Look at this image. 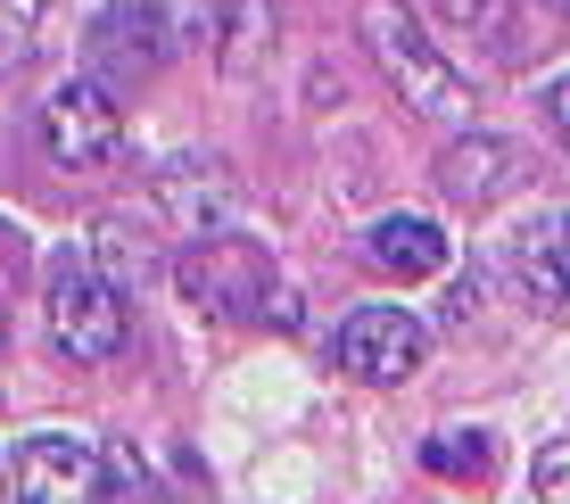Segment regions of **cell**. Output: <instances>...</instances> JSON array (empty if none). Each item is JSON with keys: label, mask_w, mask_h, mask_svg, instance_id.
<instances>
[{"label": "cell", "mask_w": 570, "mask_h": 504, "mask_svg": "<svg viewBox=\"0 0 570 504\" xmlns=\"http://www.w3.org/2000/svg\"><path fill=\"white\" fill-rule=\"evenodd\" d=\"M356 33H364V50L381 58V75L405 91L414 116H430V125H471V83L455 75V58H439L422 42V26H414L405 0H364Z\"/></svg>", "instance_id": "obj_1"}, {"label": "cell", "mask_w": 570, "mask_h": 504, "mask_svg": "<svg viewBox=\"0 0 570 504\" xmlns=\"http://www.w3.org/2000/svg\"><path fill=\"white\" fill-rule=\"evenodd\" d=\"M183 298L215 323H240V315H265L273 298V257L265 240H240V231H199L183 257Z\"/></svg>", "instance_id": "obj_2"}, {"label": "cell", "mask_w": 570, "mask_h": 504, "mask_svg": "<svg viewBox=\"0 0 570 504\" xmlns=\"http://www.w3.org/2000/svg\"><path fill=\"white\" fill-rule=\"evenodd\" d=\"M125 332H132L125 289L100 281L83 257H58V274H50V339L67 347L75 364H108L116 347H125Z\"/></svg>", "instance_id": "obj_3"}, {"label": "cell", "mask_w": 570, "mask_h": 504, "mask_svg": "<svg viewBox=\"0 0 570 504\" xmlns=\"http://www.w3.org/2000/svg\"><path fill=\"white\" fill-rule=\"evenodd\" d=\"M17 504H116V455L75 431H33L17 447Z\"/></svg>", "instance_id": "obj_4"}, {"label": "cell", "mask_w": 570, "mask_h": 504, "mask_svg": "<svg viewBox=\"0 0 570 504\" xmlns=\"http://www.w3.org/2000/svg\"><path fill=\"white\" fill-rule=\"evenodd\" d=\"M42 149H50V166H67V174L108 166L116 149H125V108H116V91L100 75H75V83H58L42 100Z\"/></svg>", "instance_id": "obj_5"}, {"label": "cell", "mask_w": 570, "mask_h": 504, "mask_svg": "<svg viewBox=\"0 0 570 504\" xmlns=\"http://www.w3.org/2000/svg\"><path fill=\"white\" fill-rule=\"evenodd\" d=\"M331 356H340V373L372 381V389H397V381L422 373L430 332L405 315V306H356V315L340 323V339H331Z\"/></svg>", "instance_id": "obj_6"}, {"label": "cell", "mask_w": 570, "mask_h": 504, "mask_svg": "<svg viewBox=\"0 0 570 504\" xmlns=\"http://www.w3.org/2000/svg\"><path fill=\"white\" fill-rule=\"evenodd\" d=\"M157 58H166V17H157V0H108V9L91 17V67H100L108 91L157 75Z\"/></svg>", "instance_id": "obj_7"}, {"label": "cell", "mask_w": 570, "mask_h": 504, "mask_svg": "<svg viewBox=\"0 0 570 504\" xmlns=\"http://www.w3.org/2000/svg\"><path fill=\"white\" fill-rule=\"evenodd\" d=\"M521 182H529L521 141H497V132H463V141L439 158V190L455 207H497V199H513Z\"/></svg>", "instance_id": "obj_8"}, {"label": "cell", "mask_w": 570, "mask_h": 504, "mask_svg": "<svg viewBox=\"0 0 570 504\" xmlns=\"http://www.w3.org/2000/svg\"><path fill=\"white\" fill-rule=\"evenodd\" d=\"M364 265L389 281H430V274H446V231L430 216H381L364 231Z\"/></svg>", "instance_id": "obj_9"}, {"label": "cell", "mask_w": 570, "mask_h": 504, "mask_svg": "<svg viewBox=\"0 0 570 504\" xmlns=\"http://www.w3.org/2000/svg\"><path fill=\"white\" fill-rule=\"evenodd\" d=\"M157 199L174 207V224H183V231H224L240 190H232V174L215 158H174L166 174H157Z\"/></svg>", "instance_id": "obj_10"}, {"label": "cell", "mask_w": 570, "mask_h": 504, "mask_svg": "<svg viewBox=\"0 0 570 504\" xmlns=\"http://www.w3.org/2000/svg\"><path fill=\"white\" fill-rule=\"evenodd\" d=\"M521 289L538 306H554V315H570V216H554L521 248Z\"/></svg>", "instance_id": "obj_11"}, {"label": "cell", "mask_w": 570, "mask_h": 504, "mask_svg": "<svg viewBox=\"0 0 570 504\" xmlns=\"http://www.w3.org/2000/svg\"><path fill=\"white\" fill-rule=\"evenodd\" d=\"M91 274H100V281H116V289H132V281H141L149 274V240H141V231H132L125 216H100V224H91Z\"/></svg>", "instance_id": "obj_12"}, {"label": "cell", "mask_w": 570, "mask_h": 504, "mask_svg": "<svg viewBox=\"0 0 570 504\" xmlns=\"http://www.w3.org/2000/svg\"><path fill=\"white\" fill-rule=\"evenodd\" d=\"M422 463L439 480H488V463H497V455H488V431H439L422 447Z\"/></svg>", "instance_id": "obj_13"}, {"label": "cell", "mask_w": 570, "mask_h": 504, "mask_svg": "<svg viewBox=\"0 0 570 504\" xmlns=\"http://www.w3.org/2000/svg\"><path fill=\"white\" fill-rule=\"evenodd\" d=\"M42 17H50V0H0V83L26 67V50H33V33H42Z\"/></svg>", "instance_id": "obj_14"}, {"label": "cell", "mask_w": 570, "mask_h": 504, "mask_svg": "<svg viewBox=\"0 0 570 504\" xmlns=\"http://www.w3.org/2000/svg\"><path fill=\"white\" fill-rule=\"evenodd\" d=\"M529 480H538V504H570V438H554V447L529 463Z\"/></svg>", "instance_id": "obj_15"}, {"label": "cell", "mask_w": 570, "mask_h": 504, "mask_svg": "<svg viewBox=\"0 0 570 504\" xmlns=\"http://www.w3.org/2000/svg\"><path fill=\"white\" fill-rule=\"evenodd\" d=\"M546 116H554V132H562V149H570V75L546 91Z\"/></svg>", "instance_id": "obj_16"}, {"label": "cell", "mask_w": 570, "mask_h": 504, "mask_svg": "<svg viewBox=\"0 0 570 504\" xmlns=\"http://www.w3.org/2000/svg\"><path fill=\"white\" fill-rule=\"evenodd\" d=\"M430 9H446V17H480L488 0H430Z\"/></svg>", "instance_id": "obj_17"}, {"label": "cell", "mask_w": 570, "mask_h": 504, "mask_svg": "<svg viewBox=\"0 0 570 504\" xmlns=\"http://www.w3.org/2000/svg\"><path fill=\"white\" fill-rule=\"evenodd\" d=\"M0 339H9V306H0Z\"/></svg>", "instance_id": "obj_18"}]
</instances>
